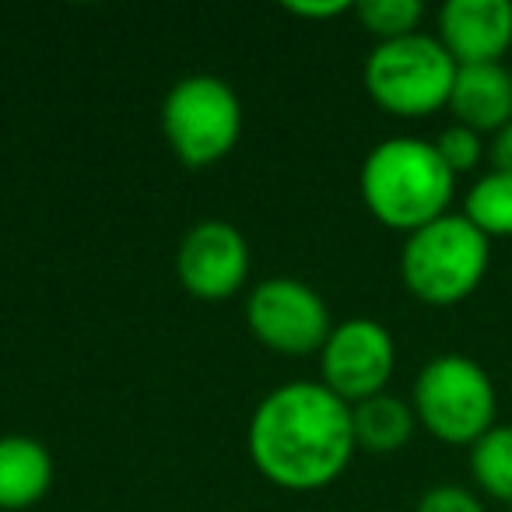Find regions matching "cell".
I'll return each instance as SVG.
<instances>
[{"instance_id": "19", "label": "cell", "mask_w": 512, "mask_h": 512, "mask_svg": "<svg viewBox=\"0 0 512 512\" xmlns=\"http://www.w3.org/2000/svg\"><path fill=\"white\" fill-rule=\"evenodd\" d=\"M285 8L302 18H334L341 11H348L351 4L348 0H288Z\"/></svg>"}, {"instance_id": "7", "label": "cell", "mask_w": 512, "mask_h": 512, "mask_svg": "<svg viewBox=\"0 0 512 512\" xmlns=\"http://www.w3.org/2000/svg\"><path fill=\"white\" fill-rule=\"evenodd\" d=\"M246 320L267 348L285 355H306L313 348H323L330 337L323 299L292 278H274L256 288L249 295Z\"/></svg>"}, {"instance_id": "5", "label": "cell", "mask_w": 512, "mask_h": 512, "mask_svg": "<svg viewBox=\"0 0 512 512\" xmlns=\"http://www.w3.org/2000/svg\"><path fill=\"white\" fill-rule=\"evenodd\" d=\"M418 418L446 442H477L495 421V386L488 372L463 355H442L414 383Z\"/></svg>"}, {"instance_id": "3", "label": "cell", "mask_w": 512, "mask_h": 512, "mask_svg": "<svg viewBox=\"0 0 512 512\" xmlns=\"http://www.w3.org/2000/svg\"><path fill=\"white\" fill-rule=\"evenodd\" d=\"M488 271V235L460 214H442L411 232L400 260L407 288L432 306L460 302L481 285Z\"/></svg>"}, {"instance_id": "13", "label": "cell", "mask_w": 512, "mask_h": 512, "mask_svg": "<svg viewBox=\"0 0 512 512\" xmlns=\"http://www.w3.org/2000/svg\"><path fill=\"white\" fill-rule=\"evenodd\" d=\"M351 425H355V446H365L369 453H393L411 439L414 418L404 400L376 393L351 411Z\"/></svg>"}, {"instance_id": "1", "label": "cell", "mask_w": 512, "mask_h": 512, "mask_svg": "<svg viewBox=\"0 0 512 512\" xmlns=\"http://www.w3.org/2000/svg\"><path fill=\"white\" fill-rule=\"evenodd\" d=\"M351 449L355 425L348 404L320 383L278 386L249 421V456L281 488H323L348 467Z\"/></svg>"}, {"instance_id": "9", "label": "cell", "mask_w": 512, "mask_h": 512, "mask_svg": "<svg viewBox=\"0 0 512 512\" xmlns=\"http://www.w3.org/2000/svg\"><path fill=\"white\" fill-rule=\"evenodd\" d=\"M249 271L246 239L225 221H200L179 246V281L197 299H228Z\"/></svg>"}, {"instance_id": "18", "label": "cell", "mask_w": 512, "mask_h": 512, "mask_svg": "<svg viewBox=\"0 0 512 512\" xmlns=\"http://www.w3.org/2000/svg\"><path fill=\"white\" fill-rule=\"evenodd\" d=\"M418 512H484L481 502H477L470 491L463 488H432L425 498H421Z\"/></svg>"}, {"instance_id": "6", "label": "cell", "mask_w": 512, "mask_h": 512, "mask_svg": "<svg viewBox=\"0 0 512 512\" xmlns=\"http://www.w3.org/2000/svg\"><path fill=\"white\" fill-rule=\"evenodd\" d=\"M162 127L172 151L190 169H200L232 151L242 130V109L235 92L221 78L193 74L165 95Z\"/></svg>"}, {"instance_id": "15", "label": "cell", "mask_w": 512, "mask_h": 512, "mask_svg": "<svg viewBox=\"0 0 512 512\" xmlns=\"http://www.w3.org/2000/svg\"><path fill=\"white\" fill-rule=\"evenodd\" d=\"M470 470L488 495L512 502V425L491 428L474 442Z\"/></svg>"}, {"instance_id": "14", "label": "cell", "mask_w": 512, "mask_h": 512, "mask_svg": "<svg viewBox=\"0 0 512 512\" xmlns=\"http://www.w3.org/2000/svg\"><path fill=\"white\" fill-rule=\"evenodd\" d=\"M463 218L484 235H512V176L488 172L477 179L467 193V214Z\"/></svg>"}, {"instance_id": "12", "label": "cell", "mask_w": 512, "mask_h": 512, "mask_svg": "<svg viewBox=\"0 0 512 512\" xmlns=\"http://www.w3.org/2000/svg\"><path fill=\"white\" fill-rule=\"evenodd\" d=\"M53 481L50 453L36 439L8 435L0 439V509H29Z\"/></svg>"}, {"instance_id": "16", "label": "cell", "mask_w": 512, "mask_h": 512, "mask_svg": "<svg viewBox=\"0 0 512 512\" xmlns=\"http://www.w3.org/2000/svg\"><path fill=\"white\" fill-rule=\"evenodd\" d=\"M358 18H362V25L372 36L390 43V39L414 36V25L421 18V4L418 0H362L358 4Z\"/></svg>"}, {"instance_id": "8", "label": "cell", "mask_w": 512, "mask_h": 512, "mask_svg": "<svg viewBox=\"0 0 512 512\" xmlns=\"http://www.w3.org/2000/svg\"><path fill=\"white\" fill-rule=\"evenodd\" d=\"M393 372V341L379 323L348 320L323 344V386L348 404L383 393Z\"/></svg>"}, {"instance_id": "4", "label": "cell", "mask_w": 512, "mask_h": 512, "mask_svg": "<svg viewBox=\"0 0 512 512\" xmlns=\"http://www.w3.org/2000/svg\"><path fill=\"white\" fill-rule=\"evenodd\" d=\"M456 60L432 36H404L379 43L365 64L369 95L397 116H425L446 106L453 92Z\"/></svg>"}, {"instance_id": "11", "label": "cell", "mask_w": 512, "mask_h": 512, "mask_svg": "<svg viewBox=\"0 0 512 512\" xmlns=\"http://www.w3.org/2000/svg\"><path fill=\"white\" fill-rule=\"evenodd\" d=\"M449 109L467 130H502L512 123V74L502 64L456 67Z\"/></svg>"}, {"instance_id": "20", "label": "cell", "mask_w": 512, "mask_h": 512, "mask_svg": "<svg viewBox=\"0 0 512 512\" xmlns=\"http://www.w3.org/2000/svg\"><path fill=\"white\" fill-rule=\"evenodd\" d=\"M491 158H495V172L512 176V123H505V127L498 130L495 144H491Z\"/></svg>"}, {"instance_id": "2", "label": "cell", "mask_w": 512, "mask_h": 512, "mask_svg": "<svg viewBox=\"0 0 512 512\" xmlns=\"http://www.w3.org/2000/svg\"><path fill=\"white\" fill-rule=\"evenodd\" d=\"M453 172L435 144L418 137H393L372 148L362 165V197L383 225L418 232L442 218L453 197Z\"/></svg>"}, {"instance_id": "10", "label": "cell", "mask_w": 512, "mask_h": 512, "mask_svg": "<svg viewBox=\"0 0 512 512\" xmlns=\"http://www.w3.org/2000/svg\"><path fill=\"white\" fill-rule=\"evenodd\" d=\"M442 46L456 67L498 64L512 46V4L509 0H449L439 15Z\"/></svg>"}, {"instance_id": "17", "label": "cell", "mask_w": 512, "mask_h": 512, "mask_svg": "<svg viewBox=\"0 0 512 512\" xmlns=\"http://www.w3.org/2000/svg\"><path fill=\"white\" fill-rule=\"evenodd\" d=\"M435 151H439V158L446 162V169L453 172V176L456 172H470L481 162V137L456 123V127L442 130L439 141H435Z\"/></svg>"}]
</instances>
